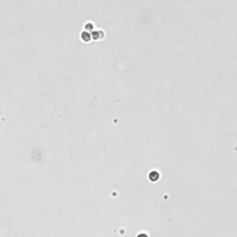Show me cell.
Returning a JSON list of instances; mask_svg holds the SVG:
<instances>
[{
	"label": "cell",
	"instance_id": "cell-1",
	"mask_svg": "<svg viewBox=\"0 0 237 237\" xmlns=\"http://www.w3.org/2000/svg\"><path fill=\"white\" fill-rule=\"evenodd\" d=\"M91 36H92V35H91L88 31H82L81 34V40L84 41V42H89V41L91 40Z\"/></svg>",
	"mask_w": 237,
	"mask_h": 237
},
{
	"label": "cell",
	"instance_id": "cell-2",
	"mask_svg": "<svg viewBox=\"0 0 237 237\" xmlns=\"http://www.w3.org/2000/svg\"><path fill=\"white\" fill-rule=\"evenodd\" d=\"M85 29H86V30L90 29V31H91V30H93V24H92L91 22L87 23V24L85 25Z\"/></svg>",
	"mask_w": 237,
	"mask_h": 237
}]
</instances>
